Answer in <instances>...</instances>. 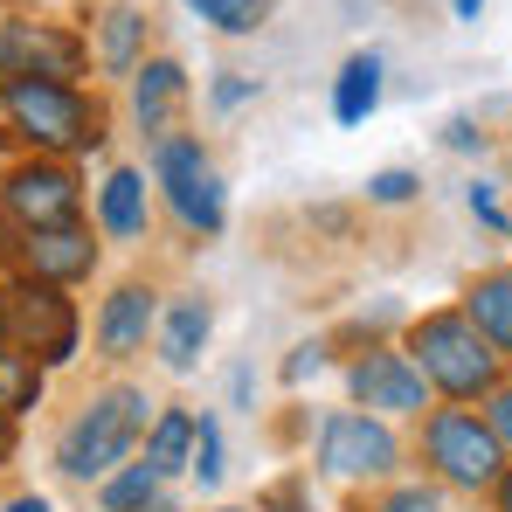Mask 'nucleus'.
Returning a JSON list of instances; mask_svg holds the SVG:
<instances>
[{
	"label": "nucleus",
	"mask_w": 512,
	"mask_h": 512,
	"mask_svg": "<svg viewBox=\"0 0 512 512\" xmlns=\"http://www.w3.org/2000/svg\"><path fill=\"white\" fill-rule=\"evenodd\" d=\"M146 409H153L146 388H125V381L118 388H97L84 409L63 423V436H56V471L63 478H84V485L90 478L104 485L118 464H132V443L153 429Z\"/></svg>",
	"instance_id": "f257e3e1"
},
{
	"label": "nucleus",
	"mask_w": 512,
	"mask_h": 512,
	"mask_svg": "<svg viewBox=\"0 0 512 512\" xmlns=\"http://www.w3.org/2000/svg\"><path fill=\"white\" fill-rule=\"evenodd\" d=\"M402 353L423 367L429 395H443V402H457V409L499 388V353L478 340V326H471L464 312H423V319L409 326V346H402Z\"/></svg>",
	"instance_id": "f03ea898"
},
{
	"label": "nucleus",
	"mask_w": 512,
	"mask_h": 512,
	"mask_svg": "<svg viewBox=\"0 0 512 512\" xmlns=\"http://www.w3.org/2000/svg\"><path fill=\"white\" fill-rule=\"evenodd\" d=\"M0 111H7V125H14L42 160L104 146V104L84 97L77 84H35V77H14V84H0Z\"/></svg>",
	"instance_id": "7ed1b4c3"
},
{
	"label": "nucleus",
	"mask_w": 512,
	"mask_h": 512,
	"mask_svg": "<svg viewBox=\"0 0 512 512\" xmlns=\"http://www.w3.org/2000/svg\"><path fill=\"white\" fill-rule=\"evenodd\" d=\"M0 346L28 353L35 367H70L84 346V319L63 298V284L42 277H7L0 284Z\"/></svg>",
	"instance_id": "20e7f679"
},
{
	"label": "nucleus",
	"mask_w": 512,
	"mask_h": 512,
	"mask_svg": "<svg viewBox=\"0 0 512 512\" xmlns=\"http://www.w3.org/2000/svg\"><path fill=\"white\" fill-rule=\"evenodd\" d=\"M423 464L450 492H492L499 471H506V450L485 429V416H471V409L450 402V409H429L423 416Z\"/></svg>",
	"instance_id": "39448f33"
},
{
	"label": "nucleus",
	"mask_w": 512,
	"mask_h": 512,
	"mask_svg": "<svg viewBox=\"0 0 512 512\" xmlns=\"http://www.w3.org/2000/svg\"><path fill=\"white\" fill-rule=\"evenodd\" d=\"M153 180H160L173 222H180L187 236H222V222H229V194H222L215 160L201 153V139L167 132V139L153 146Z\"/></svg>",
	"instance_id": "423d86ee"
},
{
	"label": "nucleus",
	"mask_w": 512,
	"mask_h": 512,
	"mask_svg": "<svg viewBox=\"0 0 512 512\" xmlns=\"http://www.w3.org/2000/svg\"><path fill=\"white\" fill-rule=\"evenodd\" d=\"M84 208V187L63 160H21V167L0 173V222H14L21 236H42V229H70Z\"/></svg>",
	"instance_id": "0eeeda50"
},
{
	"label": "nucleus",
	"mask_w": 512,
	"mask_h": 512,
	"mask_svg": "<svg viewBox=\"0 0 512 512\" xmlns=\"http://www.w3.org/2000/svg\"><path fill=\"white\" fill-rule=\"evenodd\" d=\"M402 464V443L395 429L367 409H333L319 423V471L340 478V485H374V478H395Z\"/></svg>",
	"instance_id": "6e6552de"
},
{
	"label": "nucleus",
	"mask_w": 512,
	"mask_h": 512,
	"mask_svg": "<svg viewBox=\"0 0 512 512\" xmlns=\"http://www.w3.org/2000/svg\"><path fill=\"white\" fill-rule=\"evenodd\" d=\"M346 395H353V409H367V416H423L429 409V381L423 367L402 353V346H367V353H353L346 360Z\"/></svg>",
	"instance_id": "1a4fd4ad"
},
{
	"label": "nucleus",
	"mask_w": 512,
	"mask_h": 512,
	"mask_svg": "<svg viewBox=\"0 0 512 512\" xmlns=\"http://www.w3.org/2000/svg\"><path fill=\"white\" fill-rule=\"evenodd\" d=\"M90 49L56 21H0V77H35V84H77Z\"/></svg>",
	"instance_id": "9d476101"
},
{
	"label": "nucleus",
	"mask_w": 512,
	"mask_h": 512,
	"mask_svg": "<svg viewBox=\"0 0 512 512\" xmlns=\"http://www.w3.org/2000/svg\"><path fill=\"white\" fill-rule=\"evenodd\" d=\"M153 333H160V291L153 284H118L97 305V353L104 360H139Z\"/></svg>",
	"instance_id": "9b49d317"
},
{
	"label": "nucleus",
	"mask_w": 512,
	"mask_h": 512,
	"mask_svg": "<svg viewBox=\"0 0 512 512\" xmlns=\"http://www.w3.org/2000/svg\"><path fill=\"white\" fill-rule=\"evenodd\" d=\"M21 277H42V284H77L97 270V243H90L84 222L70 229H42V236H21Z\"/></svg>",
	"instance_id": "f8f14e48"
},
{
	"label": "nucleus",
	"mask_w": 512,
	"mask_h": 512,
	"mask_svg": "<svg viewBox=\"0 0 512 512\" xmlns=\"http://www.w3.org/2000/svg\"><path fill=\"white\" fill-rule=\"evenodd\" d=\"M146 222H153L146 173H139V167L104 173V187H97V229H104L111 243H139V236H146Z\"/></svg>",
	"instance_id": "ddd939ff"
},
{
	"label": "nucleus",
	"mask_w": 512,
	"mask_h": 512,
	"mask_svg": "<svg viewBox=\"0 0 512 512\" xmlns=\"http://www.w3.org/2000/svg\"><path fill=\"white\" fill-rule=\"evenodd\" d=\"M180 97H187V70H180L173 56H146V63H139V77H132V111H139V132H160V139H167Z\"/></svg>",
	"instance_id": "4468645a"
},
{
	"label": "nucleus",
	"mask_w": 512,
	"mask_h": 512,
	"mask_svg": "<svg viewBox=\"0 0 512 512\" xmlns=\"http://www.w3.org/2000/svg\"><path fill=\"white\" fill-rule=\"evenodd\" d=\"M457 312L478 326V340L492 346L499 360H512V270H485V277L464 291Z\"/></svg>",
	"instance_id": "2eb2a0df"
},
{
	"label": "nucleus",
	"mask_w": 512,
	"mask_h": 512,
	"mask_svg": "<svg viewBox=\"0 0 512 512\" xmlns=\"http://www.w3.org/2000/svg\"><path fill=\"white\" fill-rule=\"evenodd\" d=\"M208 333H215V312H208V298H173L167 319H160V360H167L173 374H187V367L201 360Z\"/></svg>",
	"instance_id": "dca6fc26"
},
{
	"label": "nucleus",
	"mask_w": 512,
	"mask_h": 512,
	"mask_svg": "<svg viewBox=\"0 0 512 512\" xmlns=\"http://www.w3.org/2000/svg\"><path fill=\"white\" fill-rule=\"evenodd\" d=\"M97 63L111 77H139V63H146V14L139 7H111L97 21Z\"/></svg>",
	"instance_id": "f3484780"
},
{
	"label": "nucleus",
	"mask_w": 512,
	"mask_h": 512,
	"mask_svg": "<svg viewBox=\"0 0 512 512\" xmlns=\"http://www.w3.org/2000/svg\"><path fill=\"white\" fill-rule=\"evenodd\" d=\"M374 104H381V56L367 49V56H353L340 77H333V118L340 125H367Z\"/></svg>",
	"instance_id": "a211bd4d"
},
{
	"label": "nucleus",
	"mask_w": 512,
	"mask_h": 512,
	"mask_svg": "<svg viewBox=\"0 0 512 512\" xmlns=\"http://www.w3.org/2000/svg\"><path fill=\"white\" fill-rule=\"evenodd\" d=\"M187 457H194V416L187 409H160L153 429H146V464L173 478V471H187Z\"/></svg>",
	"instance_id": "6ab92c4d"
},
{
	"label": "nucleus",
	"mask_w": 512,
	"mask_h": 512,
	"mask_svg": "<svg viewBox=\"0 0 512 512\" xmlns=\"http://www.w3.org/2000/svg\"><path fill=\"white\" fill-rule=\"evenodd\" d=\"M160 485H167V478H160L146 457H139V464H118V471L104 478V512H153L160 506Z\"/></svg>",
	"instance_id": "aec40b11"
},
{
	"label": "nucleus",
	"mask_w": 512,
	"mask_h": 512,
	"mask_svg": "<svg viewBox=\"0 0 512 512\" xmlns=\"http://www.w3.org/2000/svg\"><path fill=\"white\" fill-rule=\"evenodd\" d=\"M35 402H42V367H35L28 353L0 346V416L14 423V416H28Z\"/></svg>",
	"instance_id": "412c9836"
},
{
	"label": "nucleus",
	"mask_w": 512,
	"mask_h": 512,
	"mask_svg": "<svg viewBox=\"0 0 512 512\" xmlns=\"http://www.w3.org/2000/svg\"><path fill=\"white\" fill-rule=\"evenodd\" d=\"M187 471L201 478V492L222 485L229 464H222V423H215V416H194V457H187Z\"/></svg>",
	"instance_id": "4be33fe9"
},
{
	"label": "nucleus",
	"mask_w": 512,
	"mask_h": 512,
	"mask_svg": "<svg viewBox=\"0 0 512 512\" xmlns=\"http://www.w3.org/2000/svg\"><path fill=\"white\" fill-rule=\"evenodd\" d=\"M201 21H215L222 35H250V28H263V14H270V0H187Z\"/></svg>",
	"instance_id": "5701e85b"
},
{
	"label": "nucleus",
	"mask_w": 512,
	"mask_h": 512,
	"mask_svg": "<svg viewBox=\"0 0 512 512\" xmlns=\"http://www.w3.org/2000/svg\"><path fill=\"white\" fill-rule=\"evenodd\" d=\"M416 173H402V167H388V173H374L367 180V201H381V208H402V201H416Z\"/></svg>",
	"instance_id": "b1692460"
},
{
	"label": "nucleus",
	"mask_w": 512,
	"mask_h": 512,
	"mask_svg": "<svg viewBox=\"0 0 512 512\" xmlns=\"http://www.w3.org/2000/svg\"><path fill=\"white\" fill-rule=\"evenodd\" d=\"M374 512H443V492L436 485H395Z\"/></svg>",
	"instance_id": "393cba45"
},
{
	"label": "nucleus",
	"mask_w": 512,
	"mask_h": 512,
	"mask_svg": "<svg viewBox=\"0 0 512 512\" xmlns=\"http://www.w3.org/2000/svg\"><path fill=\"white\" fill-rule=\"evenodd\" d=\"M464 201H471V215H478L485 229H499V236L512 229V215L499 208V194H492V180H471V187H464Z\"/></svg>",
	"instance_id": "a878e982"
},
{
	"label": "nucleus",
	"mask_w": 512,
	"mask_h": 512,
	"mask_svg": "<svg viewBox=\"0 0 512 512\" xmlns=\"http://www.w3.org/2000/svg\"><path fill=\"white\" fill-rule=\"evenodd\" d=\"M250 97H256V77H243V70H222V84L208 90L215 111H236V104H250Z\"/></svg>",
	"instance_id": "bb28decb"
},
{
	"label": "nucleus",
	"mask_w": 512,
	"mask_h": 512,
	"mask_svg": "<svg viewBox=\"0 0 512 512\" xmlns=\"http://www.w3.org/2000/svg\"><path fill=\"white\" fill-rule=\"evenodd\" d=\"M485 429L499 436V450H512V388H492L485 395Z\"/></svg>",
	"instance_id": "cd10ccee"
},
{
	"label": "nucleus",
	"mask_w": 512,
	"mask_h": 512,
	"mask_svg": "<svg viewBox=\"0 0 512 512\" xmlns=\"http://www.w3.org/2000/svg\"><path fill=\"white\" fill-rule=\"evenodd\" d=\"M319 367H326V340H305V346H291L284 381H305V374H319Z\"/></svg>",
	"instance_id": "c85d7f7f"
},
{
	"label": "nucleus",
	"mask_w": 512,
	"mask_h": 512,
	"mask_svg": "<svg viewBox=\"0 0 512 512\" xmlns=\"http://www.w3.org/2000/svg\"><path fill=\"white\" fill-rule=\"evenodd\" d=\"M443 146H450V153H471V146H485V132H478L471 118H450V125H443Z\"/></svg>",
	"instance_id": "c756f323"
},
{
	"label": "nucleus",
	"mask_w": 512,
	"mask_h": 512,
	"mask_svg": "<svg viewBox=\"0 0 512 512\" xmlns=\"http://www.w3.org/2000/svg\"><path fill=\"white\" fill-rule=\"evenodd\" d=\"M0 512H56V506H49L42 492H21V499H7V506H0Z\"/></svg>",
	"instance_id": "7c9ffc66"
},
{
	"label": "nucleus",
	"mask_w": 512,
	"mask_h": 512,
	"mask_svg": "<svg viewBox=\"0 0 512 512\" xmlns=\"http://www.w3.org/2000/svg\"><path fill=\"white\" fill-rule=\"evenodd\" d=\"M229 395H236V409H250V367H236V374H229Z\"/></svg>",
	"instance_id": "2f4dec72"
},
{
	"label": "nucleus",
	"mask_w": 512,
	"mask_h": 512,
	"mask_svg": "<svg viewBox=\"0 0 512 512\" xmlns=\"http://www.w3.org/2000/svg\"><path fill=\"white\" fill-rule=\"evenodd\" d=\"M492 506H499V512H512V464L499 471V485H492Z\"/></svg>",
	"instance_id": "473e14b6"
},
{
	"label": "nucleus",
	"mask_w": 512,
	"mask_h": 512,
	"mask_svg": "<svg viewBox=\"0 0 512 512\" xmlns=\"http://www.w3.org/2000/svg\"><path fill=\"white\" fill-rule=\"evenodd\" d=\"M450 7H457V21H478L485 14V0H450Z\"/></svg>",
	"instance_id": "72a5a7b5"
},
{
	"label": "nucleus",
	"mask_w": 512,
	"mask_h": 512,
	"mask_svg": "<svg viewBox=\"0 0 512 512\" xmlns=\"http://www.w3.org/2000/svg\"><path fill=\"white\" fill-rule=\"evenodd\" d=\"M7 450H14V423L0 416V464H7Z\"/></svg>",
	"instance_id": "f704fd0d"
},
{
	"label": "nucleus",
	"mask_w": 512,
	"mask_h": 512,
	"mask_svg": "<svg viewBox=\"0 0 512 512\" xmlns=\"http://www.w3.org/2000/svg\"><path fill=\"white\" fill-rule=\"evenodd\" d=\"M153 512H180V506H167V499H160V506H153Z\"/></svg>",
	"instance_id": "c9c22d12"
},
{
	"label": "nucleus",
	"mask_w": 512,
	"mask_h": 512,
	"mask_svg": "<svg viewBox=\"0 0 512 512\" xmlns=\"http://www.w3.org/2000/svg\"><path fill=\"white\" fill-rule=\"evenodd\" d=\"M215 512H243V506H215Z\"/></svg>",
	"instance_id": "e433bc0d"
}]
</instances>
